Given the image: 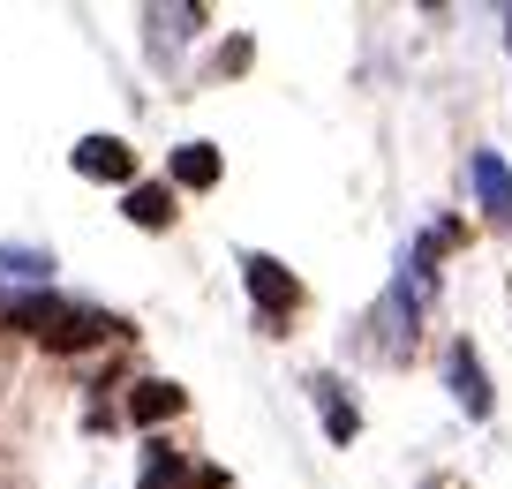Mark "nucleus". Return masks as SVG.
Returning a JSON list of instances; mask_svg holds the SVG:
<instances>
[{"mask_svg": "<svg viewBox=\"0 0 512 489\" xmlns=\"http://www.w3.org/2000/svg\"><path fill=\"white\" fill-rule=\"evenodd\" d=\"M0 324L23 339H38V347L53 354H83V347H106V339H121L128 324L106 309H91V301H68V294H0Z\"/></svg>", "mask_w": 512, "mask_h": 489, "instance_id": "f257e3e1", "label": "nucleus"}, {"mask_svg": "<svg viewBox=\"0 0 512 489\" xmlns=\"http://www.w3.org/2000/svg\"><path fill=\"white\" fill-rule=\"evenodd\" d=\"M241 279H249V301H256V316H264V324H287L294 309H302V279H294L287 264H279V256H241Z\"/></svg>", "mask_w": 512, "mask_h": 489, "instance_id": "f03ea898", "label": "nucleus"}, {"mask_svg": "<svg viewBox=\"0 0 512 489\" xmlns=\"http://www.w3.org/2000/svg\"><path fill=\"white\" fill-rule=\"evenodd\" d=\"M68 166H76L83 181H113V189H136V151H128L121 136H83L76 151H68Z\"/></svg>", "mask_w": 512, "mask_h": 489, "instance_id": "7ed1b4c3", "label": "nucleus"}, {"mask_svg": "<svg viewBox=\"0 0 512 489\" xmlns=\"http://www.w3.org/2000/svg\"><path fill=\"white\" fill-rule=\"evenodd\" d=\"M445 384H452V399L467 407V422L490 414V377H482V354L467 347V339H452V347H445Z\"/></svg>", "mask_w": 512, "mask_h": 489, "instance_id": "20e7f679", "label": "nucleus"}, {"mask_svg": "<svg viewBox=\"0 0 512 489\" xmlns=\"http://www.w3.org/2000/svg\"><path fill=\"white\" fill-rule=\"evenodd\" d=\"M181 407H189V392H181L174 377H144V384H128V422H136V429L174 422Z\"/></svg>", "mask_w": 512, "mask_h": 489, "instance_id": "39448f33", "label": "nucleus"}, {"mask_svg": "<svg viewBox=\"0 0 512 489\" xmlns=\"http://www.w3.org/2000/svg\"><path fill=\"white\" fill-rule=\"evenodd\" d=\"M467 181H475V196H482V211L490 219H512V166L497 151H475L467 158Z\"/></svg>", "mask_w": 512, "mask_h": 489, "instance_id": "423d86ee", "label": "nucleus"}, {"mask_svg": "<svg viewBox=\"0 0 512 489\" xmlns=\"http://www.w3.org/2000/svg\"><path fill=\"white\" fill-rule=\"evenodd\" d=\"M309 399H317V414H324V437H332V444H354V437H362V414L347 407L339 377H309Z\"/></svg>", "mask_w": 512, "mask_h": 489, "instance_id": "0eeeda50", "label": "nucleus"}, {"mask_svg": "<svg viewBox=\"0 0 512 489\" xmlns=\"http://www.w3.org/2000/svg\"><path fill=\"white\" fill-rule=\"evenodd\" d=\"M121 211H128V226H144V234H166V226H174V189H166V181H136Z\"/></svg>", "mask_w": 512, "mask_h": 489, "instance_id": "6e6552de", "label": "nucleus"}, {"mask_svg": "<svg viewBox=\"0 0 512 489\" xmlns=\"http://www.w3.org/2000/svg\"><path fill=\"white\" fill-rule=\"evenodd\" d=\"M166 174H174V189H219V151L211 143H181L166 158Z\"/></svg>", "mask_w": 512, "mask_h": 489, "instance_id": "1a4fd4ad", "label": "nucleus"}, {"mask_svg": "<svg viewBox=\"0 0 512 489\" xmlns=\"http://www.w3.org/2000/svg\"><path fill=\"white\" fill-rule=\"evenodd\" d=\"M16 279L23 294H46V279H53V256L46 249H0V286Z\"/></svg>", "mask_w": 512, "mask_h": 489, "instance_id": "9d476101", "label": "nucleus"}, {"mask_svg": "<svg viewBox=\"0 0 512 489\" xmlns=\"http://www.w3.org/2000/svg\"><path fill=\"white\" fill-rule=\"evenodd\" d=\"M181 452L174 444H144V474H136V489H181Z\"/></svg>", "mask_w": 512, "mask_h": 489, "instance_id": "9b49d317", "label": "nucleus"}, {"mask_svg": "<svg viewBox=\"0 0 512 489\" xmlns=\"http://www.w3.org/2000/svg\"><path fill=\"white\" fill-rule=\"evenodd\" d=\"M181 489H226V467H189V474H181Z\"/></svg>", "mask_w": 512, "mask_h": 489, "instance_id": "f8f14e48", "label": "nucleus"}, {"mask_svg": "<svg viewBox=\"0 0 512 489\" xmlns=\"http://www.w3.org/2000/svg\"><path fill=\"white\" fill-rule=\"evenodd\" d=\"M505 23H512V16H505Z\"/></svg>", "mask_w": 512, "mask_h": 489, "instance_id": "ddd939ff", "label": "nucleus"}]
</instances>
